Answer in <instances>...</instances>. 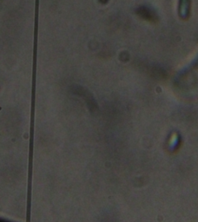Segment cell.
<instances>
[{"label":"cell","instance_id":"cell-1","mask_svg":"<svg viewBox=\"0 0 198 222\" xmlns=\"http://www.w3.org/2000/svg\"><path fill=\"white\" fill-rule=\"evenodd\" d=\"M192 70H193L192 71H196V73L193 72L194 75H192V76H193V77H196V82H195V83L198 84V62H197V63H196V67H195L194 69H192ZM196 91H198V88L196 89Z\"/></svg>","mask_w":198,"mask_h":222}]
</instances>
